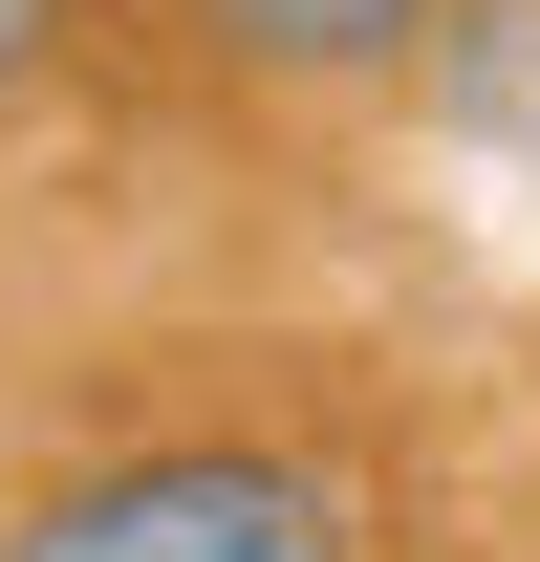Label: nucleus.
Instances as JSON below:
<instances>
[{"label":"nucleus","mask_w":540,"mask_h":562,"mask_svg":"<svg viewBox=\"0 0 540 562\" xmlns=\"http://www.w3.org/2000/svg\"><path fill=\"white\" fill-rule=\"evenodd\" d=\"M44 44H66V0H0V87H44Z\"/></svg>","instance_id":"20e7f679"},{"label":"nucleus","mask_w":540,"mask_h":562,"mask_svg":"<svg viewBox=\"0 0 540 562\" xmlns=\"http://www.w3.org/2000/svg\"><path fill=\"white\" fill-rule=\"evenodd\" d=\"M0 562H346V476H303V454H131V476H66Z\"/></svg>","instance_id":"f257e3e1"},{"label":"nucleus","mask_w":540,"mask_h":562,"mask_svg":"<svg viewBox=\"0 0 540 562\" xmlns=\"http://www.w3.org/2000/svg\"><path fill=\"white\" fill-rule=\"evenodd\" d=\"M195 22L260 87H410V44H432V0H195Z\"/></svg>","instance_id":"f03ea898"},{"label":"nucleus","mask_w":540,"mask_h":562,"mask_svg":"<svg viewBox=\"0 0 540 562\" xmlns=\"http://www.w3.org/2000/svg\"><path fill=\"white\" fill-rule=\"evenodd\" d=\"M410 87H432L454 131H497V151H519V131H540V0H432Z\"/></svg>","instance_id":"7ed1b4c3"}]
</instances>
